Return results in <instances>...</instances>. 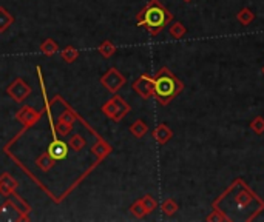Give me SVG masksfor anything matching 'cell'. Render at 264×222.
<instances>
[{
	"label": "cell",
	"mask_w": 264,
	"mask_h": 222,
	"mask_svg": "<svg viewBox=\"0 0 264 222\" xmlns=\"http://www.w3.org/2000/svg\"><path fill=\"white\" fill-rule=\"evenodd\" d=\"M255 13L250 10V8H241L239 11H238V14H236V21H238V24L241 25V27H249L253 21H255Z\"/></svg>",
	"instance_id": "obj_16"
},
{
	"label": "cell",
	"mask_w": 264,
	"mask_h": 222,
	"mask_svg": "<svg viewBox=\"0 0 264 222\" xmlns=\"http://www.w3.org/2000/svg\"><path fill=\"white\" fill-rule=\"evenodd\" d=\"M79 56H81V53H79L74 47H71V45L65 47V48L61 51V59H62L64 62H67V64H73L74 60L79 59Z\"/></svg>",
	"instance_id": "obj_21"
},
{
	"label": "cell",
	"mask_w": 264,
	"mask_h": 222,
	"mask_svg": "<svg viewBox=\"0 0 264 222\" xmlns=\"http://www.w3.org/2000/svg\"><path fill=\"white\" fill-rule=\"evenodd\" d=\"M47 151L59 162V160H64V159H67V156H68V151H70V147H68V144L67 142H64V140H61V139H58V137H54L51 142H50V145H48V148H47Z\"/></svg>",
	"instance_id": "obj_10"
},
{
	"label": "cell",
	"mask_w": 264,
	"mask_h": 222,
	"mask_svg": "<svg viewBox=\"0 0 264 222\" xmlns=\"http://www.w3.org/2000/svg\"><path fill=\"white\" fill-rule=\"evenodd\" d=\"M7 205L13 207V208L19 213V219H21V220H30L31 205H30L22 196H19L16 191H14L13 194H10V196L5 197V200H4V204H2V208L7 207Z\"/></svg>",
	"instance_id": "obj_8"
},
{
	"label": "cell",
	"mask_w": 264,
	"mask_h": 222,
	"mask_svg": "<svg viewBox=\"0 0 264 222\" xmlns=\"http://www.w3.org/2000/svg\"><path fill=\"white\" fill-rule=\"evenodd\" d=\"M128 131L131 133V136H133V137H136V139H142V137L148 133V125H147V122H145V120H142V119H136V120L130 125Z\"/></svg>",
	"instance_id": "obj_14"
},
{
	"label": "cell",
	"mask_w": 264,
	"mask_h": 222,
	"mask_svg": "<svg viewBox=\"0 0 264 222\" xmlns=\"http://www.w3.org/2000/svg\"><path fill=\"white\" fill-rule=\"evenodd\" d=\"M130 213H131L136 219H142V217H145V216H147V211H145V208H144V205H142L141 199L135 200V202L130 205Z\"/></svg>",
	"instance_id": "obj_25"
},
{
	"label": "cell",
	"mask_w": 264,
	"mask_h": 222,
	"mask_svg": "<svg viewBox=\"0 0 264 222\" xmlns=\"http://www.w3.org/2000/svg\"><path fill=\"white\" fill-rule=\"evenodd\" d=\"M141 202H142V205H144V208H145L147 214L153 213V211L158 208V200H156L152 194H145V196H142V197H141Z\"/></svg>",
	"instance_id": "obj_24"
},
{
	"label": "cell",
	"mask_w": 264,
	"mask_h": 222,
	"mask_svg": "<svg viewBox=\"0 0 264 222\" xmlns=\"http://www.w3.org/2000/svg\"><path fill=\"white\" fill-rule=\"evenodd\" d=\"M99 82L108 93L116 94L124 88V85L127 84V79L116 67H111L110 70H107V73H104L101 76Z\"/></svg>",
	"instance_id": "obj_5"
},
{
	"label": "cell",
	"mask_w": 264,
	"mask_h": 222,
	"mask_svg": "<svg viewBox=\"0 0 264 222\" xmlns=\"http://www.w3.org/2000/svg\"><path fill=\"white\" fill-rule=\"evenodd\" d=\"M31 93H33V88H31L24 79H21V77L14 79L13 84H10L8 88H7V94H8L14 102H17V104L25 102V100L30 97Z\"/></svg>",
	"instance_id": "obj_6"
},
{
	"label": "cell",
	"mask_w": 264,
	"mask_h": 222,
	"mask_svg": "<svg viewBox=\"0 0 264 222\" xmlns=\"http://www.w3.org/2000/svg\"><path fill=\"white\" fill-rule=\"evenodd\" d=\"M71 128H73V125H67V124H56V125H54L56 134H61L62 137L68 136V134L71 133Z\"/></svg>",
	"instance_id": "obj_28"
},
{
	"label": "cell",
	"mask_w": 264,
	"mask_h": 222,
	"mask_svg": "<svg viewBox=\"0 0 264 222\" xmlns=\"http://www.w3.org/2000/svg\"><path fill=\"white\" fill-rule=\"evenodd\" d=\"M153 87H155L153 97L162 107L172 104L184 91V82L167 67L158 70V73L153 77Z\"/></svg>",
	"instance_id": "obj_3"
},
{
	"label": "cell",
	"mask_w": 264,
	"mask_h": 222,
	"mask_svg": "<svg viewBox=\"0 0 264 222\" xmlns=\"http://www.w3.org/2000/svg\"><path fill=\"white\" fill-rule=\"evenodd\" d=\"M168 34H170V37H173L175 41H179V39H182V37L187 34V28H185V25L181 24V22H172V24L168 25Z\"/></svg>",
	"instance_id": "obj_19"
},
{
	"label": "cell",
	"mask_w": 264,
	"mask_h": 222,
	"mask_svg": "<svg viewBox=\"0 0 264 222\" xmlns=\"http://www.w3.org/2000/svg\"><path fill=\"white\" fill-rule=\"evenodd\" d=\"M261 73H262V76H264V67H262V70H261Z\"/></svg>",
	"instance_id": "obj_30"
},
{
	"label": "cell",
	"mask_w": 264,
	"mask_h": 222,
	"mask_svg": "<svg viewBox=\"0 0 264 222\" xmlns=\"http://www.w3.org/2000/svg\"><path fill=\"white\" fill-rule=\"evenodd\" d=\"M98 51H99V54L104 59H110V57H113L116 54L118 48H116V45L111 41H102L101 45L98 47Z\"/></svg>",
	"instance_id": "obj_18"
},
{
	"label": "cell",
	"mask_w": 264,
	"mask_h": 222,
	"mask_svg": "<svg viewBox=\"0 0 264 222\" xmlns=\"http://www.w3.org/2000/svg\"><path fill=\"white\" fill-rule=\"evenodd\" d=\"M19 187V182L16 177H13L10 173H2L0 174V194L2 196H10L13 194Z\"/></svg>",
	"instance_id": "obj_11"
},
{
	"label": "cell",
	"mask_w": 264,
	"mask_h": 222,
	"mask_svg": "<svg viewBox=\"0 0 264 222\" xmlns=\"http://www.w3.org/2000/svg\"><path fill=\"white\" fill-rule=\"evenodd\" d=\"M184 2H185V4H190V2H192V0H184Z\"/></svg>",
	"instance_id": "obj_29"
},
{
	"label": "cell",
	"mask_w": 264,
	"mask_h": 222,
	"mask_svg": "<svg viewBox=\"0 0 264 222\" xmlns=\"http://www.w3.org/2000/svg\"><path fill=\"white\" fill-rule=\"evenodd\" d=\"M101 111L113 122H121L124 120V117L131 111V107L130 104L121 97L118 93L115 96H111L102 107H101Z\"/></svg>",
	"instance_id": "obj_4"
},
{
	"label": "cell",
	"mask_w": 264,
	"mask_h": 222,
	"mask_svg": "<svg viewBox=\"0 0 264 222\" xmlns=\"http://www.w3.org/2000/svg\"><path fill=\"white\" fill-rule=\"evenodd\" d=\"M178 210H179V205H178V202H176L173 197H167V199H164L162 204H161V211H162L167 217H172L173 214H176Z\"/></svg>",
	"instance_id": "obj_20"
},
{
	"label": "cell",
	"mask_w": 264,
	"mask_h": 222,
	"mask_svg": "<svg viewBox=\"0 0 264 222\" xmlns=\"http://www.w3.org/2000/svg\"><path fill=\"white\" fill-rule=\"evenodd\" d=\"M41 53L44 54V56H48V57H51V56H54L58 51H59V45H58V42L54 41V39H51V37H48V39H45L42 44H41Z\"/></svg>",
	"instance_id": "obj_17"
},
{
	"label": "cell",
	"mask_w": 264,
	"mask_h": 222,
	"mask_svg": "<svg viewBox=\"0 0 264 222\" xmlns=\"http://www.w3.org/2000/svg\"><path fill=\"white\" fill-rule=\"evenodd\" d=\"M42 114H44L42 110H36L30 105H24L16 111V119L24 125V130H28L42 119Z\"/></svg>",
	"instance_id": "obj_7"
},
{
	"label": "cell",
	"mask_w": 264,
	"mask_h": 222,
	"mask_svg": "<svg viewBox=\"0 0 264 222\" xmlns=\"http://www.w3.org/2000/svg\"><path fill=\"white\" fill-rule=\"evenodd\" d=\"M172 22L173 14L159 0H148L147 5L136 14V25L144 28L152 37L159 36Z\"/></svg>",
	"instance_id": "obj_2"
},
{
	"label": "cell",
	"mask_w": 264,
	"mask_h": 222,
	"mask_svg": "<svg viewBox=\"0 0 264 222\" xmlns=\"http://www.w3.org/2000/svg\"><path fill=\"white\" fill-rule=\"evenodd\" d=\"M56 164H58V160L48 153V151H44V153H41L39 156H37V159H36V165H37V168H41L44 173H48L50 170H53L54 167H56Z\"/></svg>",
	"instance_id": "obj_13"
},
{
	"label": "cell",
	"mask_w": 264,
	"mask_h": 222,
	"mask_svg": "<svg viewBox=\"0 0 264 222\" xmlns=\"http://www.w3.org/2000/svg\"><path fill=\"white\" fill-rule=\"evenodd\" d=\"M207 222H227V217L216 208H212V213L205 217Z\"/></svg>",
	"instance_id": "obj_27"
},
{
	"label": "cell",
	"mask_w": 264,
	"mask_h": 222,
	"mask_svg": "<svg viewBox=\"0 0 264 222\" xmlns=\"http://www.w3.org/2000/svg\"><path fill=\"white\" fill-rule=\"evenodd\" d=\"M212 208L219 210L227 222H252L264 211V199L258 196L242 177H236L213 202Z\"/></svg>",
	"instance_id": "obj_1"
},
{
	"label": "cell",
	"mask_w": 264,
	"mask_h": 222,
	"mask_svg": "<svg viewBox=\"0 0 264 222\" xmlns=\"http://www.w3.org/2000/svg\"><path fill=\"white\" fill-rule=\"evenodd\" d=\"M153 139L159 144V145H165L173 139V130L167 125V124H159L153 131H152Z\"/></svg>",
	"instance_id": "obj_12"
},
{
	"label": "cell",
	"mask_w": 264,
	"mask_h": 222,
	"mask_svg": "<svg viewBox=\"0 0 264 222\" xmlns=\"http://www.w3.org/2000/svg\"><path fill=\"white\" fill-rule=\"evenodd\" d=\"M79 119V114L74 111V110H71L68 105H67V111H64L61 116H59V119H58V122L56 124H67V125H74V122Z\"/></svg>",
	"instance_id": "obj_22"
},
{
	"label": "cell",
	"mask_w": 264,
	"mask_h": 222,
	"mask_svg": "<svg viewBox=\"0 0 264 222\" xmlns=\"http://www.w3.org/2000/svg\"><path fill=\"white\" fill-rule=\"evenodd\" d=\"M131 88H133V91H135L139 97L148 100V99H152L153 94H155L153 77L148 76V74H141V76L131 84Z\"/></svg>",
	"instance_id": "obj_9"
},
{
	"label": "cell",
	"mask_w": 264,
	"mask_h": 222,
	"mask_svg": "<svg viewBox=\"0 0 264 222\" xmlns=\"http://www.w3.org/2000/svg\"><path fill=\"white\" fill-rule=\"evenodd\" d=\"M249 127H250V130H252L255 134L262 136V134H264V117H262V116L253 117V120H250Z\"/></svg>",
	"instance_id": "obj_26"
},
{
	"label": "cell",
	"mask_w": 264,
	"mask_h": 222,
	"mask_svg": "<svg viewBox=\"0 0 264 222\" xmlns=\"http://www.w3.org/2000/svg\"><path fill=\"white\" fill-rule=\"evenodd\" d=\"M14 16L4 7H0V34H4L14 24Z\"/></svg>",
	"instance_id": "obj_15"
},
{
	"label": "cell",
	"mask_w": 264,
	"mask_h": 222,
	"mask_svg": "<svg viewBox=\"0 0 264 222\" xmlns=\"http://www.w3.org/2000/svg\"><path fill=\"white\" fill-rule=\"evenodd\" d=\"M87 145V140L81 136V134H71L70 139H68V147L74 151H82L84 147Z\"/></svg>",
	"instance_id": "obj_23"
}]
</instances>
